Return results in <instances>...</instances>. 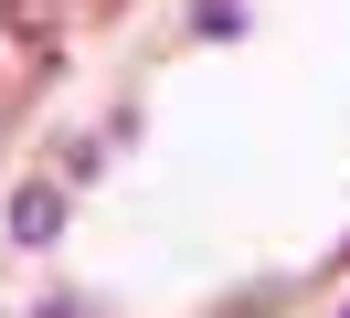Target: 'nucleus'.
Wrapping results in <instances>:
<instances>
[{
	"mask_svg": "<svg viewBox=\"0 0 350 318\" xmlns=\"http://www.w3.org/2000/svg\"><path fill=\"white\" fill-rule=\"evenodd\" d=\"M11 223H22V244H53V223H64V181H32Z\"/></svg>",
	"mask_w": 350,
	"mask_h": 318,
	"instance_id": "nucleus-1",
	"label": "nucleus"
},
{
	"mask_svg": "<svg viewBox=\"0 0 350 318\" xmlns=\"http://www.w3.org/2000/svg\"><path fill=\"white\" fill-rule=\"evenodd\" d=\"M53 11H64V0H0V32H43Z\"/></svg>",
	"mask_w": 350,
	"mask_h": 318,
	"instance_id": "nucleus-2",
	"label": "nucleus"
},
{
	"mask_svg": "<svg viewBox=\"0 0 350 318\" xmlns=\"http://www.w3.org/2000/svg\"><path fill=\"white\" fill-rule=\"evenodd\" d=\"M0 127H11V117H0Z\"/></svg>",
	"mask_w": 350,
	"mask_h": 318,
	"instance_id": "nucleus-3",
	"label": "nucleus"
}]
</instances>
